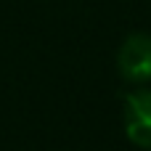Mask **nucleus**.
Returning <instances> with one entry per match:
<instances>
[{"label":"nucleus","instance_id":"1","mask_svg":"<svg viewBox=\"0 0 151 151\" xmlns=\"http://www.w3.org/2000/svg\"><path fill=\"white\" fill-rule=\"evenodd\" d=\"M117 66H119V74L130 82L151 80V35L149 32H133L122 40V45L117 50Z\"/></svg>","mask_w":151,"mask_h":151},{"label":"nucleus","instance_id":"2","mask_svg":"<svg viewBox=\"0 0 151 151\" xmlns=\"http://www.w3.org/2000/svg\"><path fill=\"white\" fill-rule=\"evenodd\" d=\"M122 122H125V135L130 143L151 149V90L141 88L125 96L122 101Z\"/></svg>","mask_w":151,"mask_h":151}]
</instances>
